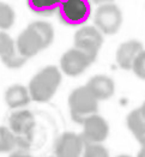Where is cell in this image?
I'll list each match as a JSON object with an SVG mask.
<instances>
[{"label":"cell","instance_id":"21","mask_svg":"<svg viewBox=\"0 0 145 157\" xmlns=\"http://www.w3.org/2000/svg\"><path fill=\"white\" fill-rule=\"evenodd\" d=\"M9 157H32L30 154H28V152H25L24 150H18V151H14V152H12L11 155Z\"/></svg>","mask_w":145,"mask_h":157},{"label":"cell","instance_id":"15","mask_svg":"<svg viewBox=\"0 0 145 157\" xmlns=\"http://www.w3.org/2000/svg\"><path fill=\"white\" fill-rule=\"evenodd\" d=\"M126 125L139 142L145 138V117L142 114L139 108L128 113L126 118Z\"/></svg>","mask_w":145,"mask_h":157},{"label":"cell","instance_id":"13","mask_svg":"<svg viewBox=\"0 0 145 157\" xmlns=\"http://www.w3.org/2000/svg\"><path fill=\"white\" fill-rule=\"evenodd\" d=\"M143 51V44L137 40H130L119 46L116 51V63L122 70H132L138 54Z\"/></svg>","mask_w":145,"mask_h":157},{"label":"cell","instance_id":"5","mask_svg":"<svg viewBox=\"0 0 145 157\" xmlns=\"http://www.w3.org/2000/svg\"><path fill=\"white\" fill-rule=\"evenodd\" d=\"M56 12L63 24L83 25L91 16V2L89 0H63Z\"/></svg>","mask_w":145,"mask_h":157},{"label":"cell","instance_id":"25","mask_svg":"<svg viewBox=\"0 0 145 157\" xmlns=\"http://www.w3.org/2000/svg\"><path fill=\"white\" fill-rule=\"evenodd\" d=\"M116 157H132V156H130V155H126V154H122V155H119V156H116Z\"/></svg>","mask_w":145,"mask_h":157},{"label":"cell","instance_id":"19","mask_svg":"<svg viewBox=\"0 0 145 157\" xmlns=\"http://www.w3.org/2000/svg\"><path fill=\"white\" fill-rule=\"evenodd\" d=\"M83 157H109V151L103 144H86L83 150Z\"/></svg>","mask_w":145,"mask_h":157},{"label":"cell","instance_id":"22","mask_svg":"<svg viewBox=\"0 0 145 157\" xmlns=\"http://www.w3.org/2000/svg\"><path fill=\"white\" fill-rule=\"evenodd\" d=\"M137 157H145V138L143 140H140V149L138 151Z\"/></svg>","mask_w":145,"mask_h":157},{"label":"cell","instance_id":"20","mask_svg":"<svg viewBox=\"0 0 145 157\" xmlns=\"http://www.w3.org/2000/svg\"><path fill=\"white\" fill-rule=\"evenodd\" d=\"M132 71L134 72V75L138 78L145 80V51L143 49L142 52L138 54V56L135 58L133 66H132Z\"/></svg>","mask_w":145,"mask_h":157},{"label":"cell","instance_id":"11","mask_svg":"<svg viewBox=\"0 0 145 157\" xmlns=\"http://www.w3.org/2000/svg\"><path fill=\"white\" fill-rule=\"evenodd\" d=\"M0 59L4 65L12 70L21 68L26 63L25 58L17 52L16 42L5 31H0Z\"/></svg>","mask_w":145,"mask_h":157},{"label":"cell","instance_id":"26","mask_svg":"<svg viewBox=\"0 0 145 157\" xmlns=\"http://www.w3.org/2000/svg\"><path fill=\"white\" fill-rule=\"evenodd\" d=\"M51 157H55V156H51Z\"/></svg>","mask_w":145,"mask_h":157},{"label":"cell","instance_id":"18","mask_svg":"<svg viewBox=\"0 0 145 157\" xmlns=\"http://www.w3.org/2000/svg\"><path fill=\"white\" fill-rule=\"evenodd\" d=\"M16 13L6 2H0V31L9 30L14 24Z\"/></svg>","mask_w":145,"mask_h":157},{"label":"cell","instance_id":"10","mask_svg":"<svg viewBox=\"0 0 145 157\" xmlns=\"http://www.w3.org/2000/svg\"><path fill=\"white\" fill-rule=\"evenodd\" d=\"M84 142L80 134L74 132L63 133L55 144V157H80L84 150Z\"/></svg>","mask_w":145,"mask_h":157},{"label":"cell","instance_id":"23","mask_svg":"<svg viewBox=\"0 0 145 157\" xmlns=\"http://www.w3.org/2000/svg\"><path fill=\"white\" fill-rule=\"evenodd\" d=\"M92 4H96V5H105V4H110L113 2L114 0H89Z\"/></svg>","mask_w":145,"mask_h":157},{"label":"cell","instance_id":"8","mask_svg":"<svg viewBox=\"0 0 145 157\" xmlns=\"http://www.w3.org/2000/svg\"><path fill=\"white\" fill-rule=\"evenodd\" d=\"M83 132L80 134L84 144H102L109 134V125L105 118L93 114L86 118L83 124Z\"/></svg>","mask_w":145,"mask_h":157},{"label":"cell","instance_id":"17","mask_svg":"<svg viewBox=\"0 0 145 157\" xmlns=\"http://www.w3.org/2000/svg\"><path fill=\"white\" fill-rule=\"evenodd\" d=\"M17 146L16 137L6 126H0V154L11 152Z\"/></svg>","mask_w":145,"mask_h":157},{"label":"cell","instance_id":"16","mask_svg":"<svg viewBox=\"0 0 145 157\" xmlns=\"http://www.w3.org/2000/svg\"><path fill=\"white\" fill-rule=\"evenodd\" d=\"M63 0H26L29 9L41 16H51L58 11Z\"/></svg>","mask_w":145,"mask_h":157},{"label":"cell","instance_id":"9","mask_svg":"<svg viewBox=\"0 0 145 157\" xmlns=\"http://www.w3.org/2000/svg\"><path fill=\"white\" fill-rule=\"evenodd\" d=\"M93 63L85 53L77 48H71L66 51L60 59V68L68 77H78Z\"/></svg>","mask_w":145,"mask_h":157},{"label":"cell","instance_id":"2","mask_svg":"<svg viewBox=\"0 0 145 157\" xmlns=\"http://www.w3.org/2000/svg\"><path fill=\"white\" fill-rule=\"evenodd\" d=\"M63 80L60 70L56 66H46L29 82L28 90L35 102H47L55 95Z\"/></svg>","mask_w":145,"mask_h":157},{"label":"cell","instance_id":"3","mask_svg":"<svg viewBox=\"0 0 145 157\" xmlns=\"http://www.w3.org/2000/svg\"><path fill=\"white\" fill-rule=\"evenodd\" d=\"M35 126V117L30 110H16L10 115L9 128L16 137L17 146L21 150H26L30 147L34 139Z\"/></svg>","mask_w":145,"mask_h":157},{"label":"cell","instance_id":"7","mask_svg":"<svg viewBox=\"0 0 145 157\" xmlns=\"http://www.w3.org/2000/svg\"><path fill=\"white\" fill-rule=\"evenodd\" d=\"M122 24V12L118 5L110 2L100 5L95 12V26L103 35L118 33Z\"/></svg>","mask_w":145,"mask_h":157},{"label":"cell","instance_id":"4","mask_svg":"<svg viewBox=\"0 0 145 157\" xmlns=\"http://www.w3.org/2000/svg\"><path fill=\"white\" fill-rule=\"evenodd\" d=\"M68 107L71 112V117L73 121L83 124L86 118L97 114L98 110V101L92 96L89 89L83 85L76 88L68 96Z\"/></svg>","mask_w":145,"mask_h":157},{"label":"cell","instance_id":"12","mask_svg":"<svg viewBox=\"0 0 145 157\" xmlns=\"http://www.w3.org/2000/svg\"><path fill=\"white\" fill-rule=\"evenodd\" d=\"M85 86L89 89V91L97 101L109 100L115 92L114 80L105 75H96L91 77Z\"/></svg>","mask_w":145,"mask_h":157},{"label":"cell","instance_id":"1","mask_svg":"<svg viewBox=\"0 0 145 157\" xmlns=\"http://www.w3.org/2000/svg\"><path fill=\"white\" fill-rule=\"evenodd\" d=\"M54 40V28L51 23L36 21L26 26L16 40V48L21 56L32 58L48 48Z\"/></svg>","mask_w":145,"mask_h":157},{"label":"cell","instance_id":"6","mask_svg":"<svg viewBox=\"0 0 145 157\" xmlns=\"http://www.w3.org/2000/svg\"><path fill=\"white\" fill-rule=\"evenodd\" d=\"M74 48L85 53L95 61L103 44V35L93 25L80 26L74 34Z\"/></svg>","mask_w":145,"mask_h":157},{"label":"cell","instance_id":"24","mask_svg":"<svg viewBox=\"0 0 145 157\" xmlns=\"http://www.w3.org/2000/svg\"><path fill=\"white\" fill-rule=\"evenodd\" d=\"M139 109H140V112H142V114H143V115H144L145 117V102L144 103H143V105H140V108H139Z\"/></svg>","mask_w":145,"mask_h":157},{"label":"cell","instance_id":"14","mask_svg":"<svg viewBox=\"0 0 145 157\" xmlns=\"http://www.w3.org/2000/svg\"><path fill=\"white\" fill-rule=\"evenodd\" d=\"M31 97L28 88L22 84H13L5 91V102L12 109L23 108L30 103Z\"/></svg>","mask_w":145,"mask_h":157}]
</instances>
